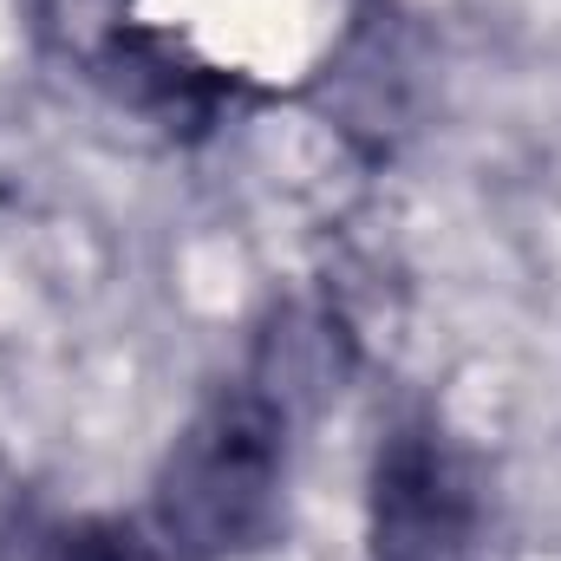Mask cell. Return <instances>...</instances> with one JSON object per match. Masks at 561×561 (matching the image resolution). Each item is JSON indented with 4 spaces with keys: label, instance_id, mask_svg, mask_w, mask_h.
Segmentation results:
<instances>
[{
    "label": "cell",
    "instance_id": "cell-1",
    "mask_svg": "<svg viewBox=\"0 0 561 561\" xmlns=\"http://www.w3.org/2000/svg\"><path fill=\"white\" fill-rule=\"evenodd\" d=\"M300 333L268 340V353L209 392L196 419L163 450L150 490V542L163 561H236L268 549L287 503L294 412H300Z\"/></svg>",
    "mask_w": 561,
    "mask_h": 561
},
{
    "label": "cell",
    "instance_id": "cell-2",
    "mask_svg": "<svg viewBox=\"0 0 561 561\" xmlns=\"http://www.w3.org/2000/svg\"><path fill=\"white\" fill-rule=\"evenodd\" d=\"M366 549L373 561H477L483 490L470 457L437 419H399L366 477Z\"/></svg>",
    "mask_w": 561,
    "mask_h": 561
},
{
    "label": "cell",
    "instance_id": "cell-3",
    "mask_svg": "<svg viewBox=\"0 0 561 561\" xmlns=\"http://www.w3.org/2000/svg\"><path fill=\"white\" fill-rule=\"evenodd\" d=\"M99 66H105V85L118 99H131L138 112L163 118V125H176V118L183 125H209L222 92H229L209 59H196V53L157 39V33H112Z\"/></svg>",
    "mask_w": 561,
    "mask_h": 561
},
{
    "label": "cell",
    "instance_id": "cell-4",
    "mask_svg": "<svg viewBox=\"0 0 561 561\" xmlns=\"http://www.w3.org/2000/svg\"><path fill=\"white\" fill-rule=\"evenodd\" d=\"M13 561H163V549L112 516H79V523H33Z\"/></svg>",
    "mask_w": 561,
    "mask_h": 561
},
{
    "label": "cell",
    "instance_id": "cell-5",
    "mask_svg": "<svg viewBox=\"0 0 561 561\" xmlns=\"http://www.w3.org/2000/svg\"><path fill=\"white\" fill-rule=\"evenodd\" d=\"M33 536V510H26V490L0 470V561L20 556V542Z\"/></svg>",
    "mask_w": 561,
    "mask_h": 561
}]
</instances>
